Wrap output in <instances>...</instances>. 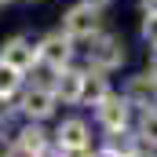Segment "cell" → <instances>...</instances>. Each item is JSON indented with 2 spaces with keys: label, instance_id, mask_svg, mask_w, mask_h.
<instances>
[{
  "label": "cell",
  "instance_id": "1",
  "mask_svg": "<svg viewBox=\"0 0 157 157\" xmlns=\"http://www.w3.org/2000/svg\"><path fill=\"white\" fill-rule=\"evenodd\" d=\"M124 40L117 33H95L88 40V70H99V73H113L124 66Z\"/></svg>",
  "mask_w": 157,
  "mask_h": 157
},
{
  "label": "cell",
  "instance_id": "2",
  "mask_svg": "<svg viewBox=\"0 0 157 157\" xmlns=\"http://www.w3.org/2000/svg\"><path fill=\"white\" fill-rule=\"evenodd\" d=\"M62 33L73 40H91L95 33H102V18H99V7L91 4H73L66 15H62Z\"/></svg>",
  "mask_w": 157,
  "mask_h": 157
},
{
  "label": "cell",
  "instance_id": "3",
  "mask_svg": "<svg viewBox=\"0 0 157 157\" xmlns=\"http://www.w3.org/2000/svg\"><path fill=\"white\" fill-rule=\"evenodd\" d=\"M0 59H4L7 66L22 70V73H29L33 66H40V40L26 37V33H18V37L4 40V48H0Z\"/></svg>",
  "mask_w": 157,
  "mask_h": 157
},
{
  "label": "cell",
  "instance_id": "4",
  "mask_svg": "<svg viewBox=\"0 0 157 157\" xmlns=\"http://www.w3.org/2000/svg\"><path fill=\"white\" fill-rule=\"evenodd\" d=\"M95 117H99V124H102L110 135H121V132H128V121H132V102H128L124 95H106V99L95 106Z\"/></svg>",
  "mask_w": 157,
  "mask_h": 157
},
{
  "label": "cell",
  "instance_id": "5",
  "mask_svg": "<svg viewBox=\"0 0 157 157\" xmlns=\"http://www.w3.org/2000/svg\"><path fill=\"white\" fill-rule=\"evenodd\" d=\"M70 62H73V37H66L59 29V33H48L40 40V66H48L51 73H59Z\"/></svg>",
  "mask_w": 157,
  "mask_h": 157
},
{
  "label": "cell",
  "instance_id": "6",
  "mask_svg": "<svg viewBox=\"0 0 157 157\" xmlns=\"http://www.w3.org/2000/svg\"><path fill=\"white\" fill-rule=\"evenodd\" d=\"M55 106H59V91L48 88V84H33V88L22 95V106H18V110L29 121H44V117L55 113Z\"/></svg>",
  "mask_w": 157,
  "mask_h": 157
},
{
  "label": "cell",
  "instance_id": "7",
  "mask_svg": "<svg viewBox=\"0 0 157 157\" xmlns=\"http://www.w3.org/2000/svg\"><path fill=\"white\" fill-rule=\"evenodd\" d=\"M124 99H128L132 106H139V110H157V77L150 73V70L128 77V84H124Z\"/></svg>",
  "mask_w": 157,
  "mask_h": 157
},
{
  "label": "cell",
  "instance_id": "8",
  "mask_svg": "<svg viewBox=\"0 0 157 157\" xmlns=\"http://www.w3.org/2000/svg\"><path fill=\"white\" fill-rule=\"evenodd\" d=\"M84 77H88V70H73V66H66V70L55 73V84H51V88L59 91L62 102L80 106V99H84Z\"/></svg>",
  "mask_w": 157,
  "mask_h": 157
},
{
  "label": "cell",
  "instance_id": "9",
  "mask_svg": "<svg viewBox=\"0 0 157 157\" xmlns=\"http://www.w3.org/2000/svg\"><path fill=\"white\" fill-rule=\"evenodd\" d=\"M55 143H59V150H84V146H91V128L80 117H70V121L59 124Z\"/></svg>",
  "mask_w": 157,
  "mask_h": 157
},
{
  "label": "cell",
  "instance_id": "10",
  "mask_svg": "<svg viewBox=\"0 0 157 157\" xmlns=\"http://www.w3.org/2000/svg\"><path fill=\"white\" fill-rule=\"evenodd\" d=\"M15 150L26 154V157H44V150H48V135H44V128L26 124V128L15 135Z\"/></svg>",
  "mask_w": 157,
  "mask_h": 157
},
{
  "label": "cell",
  "instance_id": "11",
  "mask_svg": "<svg viewBox=\"0 0 157 157\" xmlns=\"http://www.w3.org/2000/svg\"><path fill=\"white\" fill-rule=\"evenodd\" d=\"M106 95H113V91H110V84H106V73H99V70H88V77H84V99H80V102H91V106H99Z\"/></svg>",
  "mask_w": 157,
  "mask_h": 157
},
{
  "label": "cell",
  "instance_id": "12",
  "mask_svg": "<svg viewBox=\"0 0 157 157\" xmlns=\"http://www.w3.org/2000/svg\"><path fill=\"white\" fill-rule=\"evenodd\" d=\"M135 139L146 143L150 150H157V110H143V117L135 124Z\"/></svg>",
  "mask_w": 157,
  "mask_h": 157
},
{
  "label": "cell",
  "instance_id": "13",
  "mask_svg": "<svg viewBox=\"0 0 157 157\" xmlns=\"http://www.w3.org/2000/svg\"><path fill=\"white\" fill-rule=\"evenodd\" d=\"M18 88H22V70L7 66V62L0 59V99H11Z\"/></svg>",
  "mask_w": 157,
  "mask_h": 157
},
{
  "label": "cell",
  "instance_id": "14",
  "mask_svg": "<svg viewBox=\"0 0 157 157\" xmlns=\"http://www.w3.org/2000/svg\"><path fill=\"white\" fill-rule=\"evenodd\" d=\"M139 37L146 40L150 48H157V7L143 15V26H139Z\"/></svg>",
  "mask_w": 157,
  "mask_h": 157
},
{
  "label": "cell",
  "instance_id": "15",
  "mask_svg": "<svg viewBox=\"0 0 157 157\" xmlns=\"http://www.w3.org/2000/svg\"><path fill=\"white\" fill-rule=\"evenodd\" d=\"M95 157H128V154H121L117 146H110V150H99V154H95Z\"/></svg>",
  "mask_w": 157,
  "mask_h": 157
},
{
  "label": "cell",
  "instance_id": "16",
  "mask_svg": "<svg viewBox=\"0 0 157 157\" xmlns=\"http://www.w3.org/2000/svg\"><path fill=\"white\" fill-rule=\"evenodd\" d=\"M150 73L157 77V48H154V55H150Z\"/></svg>",
  "mask_w": 157,
  "mask_h": 157
},
{
  "label": "cell",
  "instance_id": "17",
  "mask_svg": "<svg viewBox=\"0 0 157 157\" xmlns=\"http://www.w3.org/2000/svg\"><path fill=\"white\" fill-rule=\"evenodd\" d=\"M15 154H18L15 146H4V150H0V157H15Z\"/></svg>",
  "mask_w": 157,
  "mask_h": 157
},
{
  "label": "cell",
  "instance_id": "18",
  "mask_svg": "<svg viewBox=\"0 0 157 157\" xmlns=\"http://www.w3.org/2000/svg\"><path fill=\"white\" fill-rule=\"evenodd\" d=\"M128 157H157V154H150V150H135V154H128Z\"/></svg>",
  "mask_w": 157,
  "mask_h": 157
},
{
  "label": "cell",
  "instance_id": "19",
  "mask_svg": "<svg viewBox=\"0 0 157 157\" xmlns=\"http://www.w3.org/2000/svg\"><path fill=\"white\" fill-rule=\"evenodd\" d=\"M84 4H91V7H106L110 0H84Z\"/></svg>",
  "mask_w": 157,
  "mask_h": 157
},
{
  "label": "cell",
  "instance_id": "20",
  "mask_svg": "<svg viewBox=\"0 0 157 157\" xmlns=\"http://www.w3.org/2000/svg\"><path fill=\"white\" fill-rule=\"evenodd\" d=\"M7 4H11V0H0V7H7Z\"/></svg>",
  "mask_w": 157,
  "mask_h": 157
},
{
  "label": "cell",
  "instance_id": "21",
  "mask_svg": "<svg viewBox=\"0 0 157 157\" xmlns=\"http://www.w3.org/2000/svg\"><path fill=\"white\" fill-rule=\"evenodd\" d=\"M22 4H37V0H22Z\"/></svg>",
  "mask_w": 157,
  "mask_h": 157
}]
</instances>
